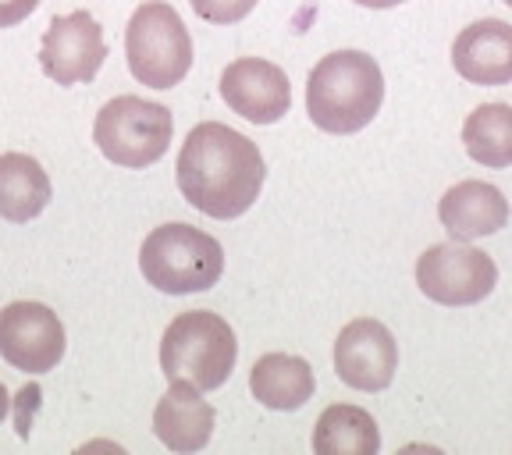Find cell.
<instances>
[{
  "mask_svg": "<svg viewBox=\"0 0 512 455\" xmlns=\"http://www.w3.org/2000/svg\"><path fill=\"white\" fill-rule=\"evenodd\" d=\"M178 189L200 214L232 221L256 203L264 189V157L253 139L221 121H203L178 153Z\"/></svg>",
  "mask_w": 512,
  "mask_h": 455,
  "instance_id": "6da1fadb",
  "label": "cell"
},
{
  "mask_svg": "<svg viewBox=\"0 0 512 455\" xmlns=\"http://www.w3.org/2000/svg\"><path fill=\"white\" fill-rule=\"evenodd\" d=\"M384 104V75L363 50H335L320 57L306 82V111L320 132L352 136L377 118Z\"/></svg>",
  "mask_w": 512,
  "mask_h": 455,
  "instance_id": "7a4b0ae2",
  "label": "cell"
},
{
  "mask_svg": "<svg viewBox=\"0 0 512 455\" xmlns=\"http://www.w3.org/2000/svg\"><path fill=\"white\" fill-rule=\"evenodd\" d=\"M139 271L157 292L168 296H192L207 292L224 274V249L214 235L192 224H160L143 239Z\"/></svg>",
  "mask_w": 512,
  "mask_h": 455,
  "instance_id": "3957f363",
  "label": "cell"
},
{
  "mask_svg": "<svg viewBox=\"0 0 512 455\" xmlns=\"http://www.w3.org/2000/svg\"><path fill=\"white\" fill-rule=\"evenodd\" d=\"M239 360V342L228 320L210 310H189L171 320L160 342V370L168 381H189L200 392L221 388Z\"/></svg>",
  "mask_w": 512,
  "mask_h": 455,
  "instance_id": "277c9868",
  "label": "cell"
},
{
  "mask_svg": "<svg viewBox=\"0 0 512 455\" xmlns=\"http://www.w3.org/2000/svg\"><path fill=\"white\" fill-rule=\"evenodd\" d=\"M128 68L150 89H171L192 68V40L178 11L164 0H146L132 11L125 32Z\"/></svg>",
  "mask_w": 512,
  "mask_h": 455,
  "instance_id": "5b68a950",
  "label": "cell"
},
{
  "mask_svg": "<svg viewBox=\"0 0 512 455\" xmlns=\"http://www.w3.org/2000/svg\"><path fill=\"white\" fill-rule=\"evenodd\" d=\"M175 118L164 104H150L143 96H114L96 114L93 143L118 168H150L171 146Z\"/></svg>",
  "mask_w": 512,
  "mask_h": 455,
  "instance_id": "8992f818",
  "label": "cell"
},
{
  "mask_svg": "<svg viewBox=\"0 0 512 455\" xmlns=\"http://www.w3.org/2000/svg\"><path fill=\"white\" fill-rule=\"evenodd\" d=\"M416 285L431 303L473 306L488 299L498 285V267L488 253L463 242H441L416 260Z\"/></svg>",
  "mask_w": 512,
  "mask_h": 455,
  "instance_id": "52a82bcc",
  "label": "cell"
},
{
  "mask_svg": "<svg viewBox=\"0 0 512 455\" xmlns=\"http://www.w3.org/2000/svg\"><path fill=\"white\" fill-rule=\"evenodd\" d=\"M107 61L104 29L89 11H72L47 25L40 43V68L57 86H79L96 79Z\"/></svg>",
  "mask_w": 512,
  "mask_h": 455,
  "instance_id": "ba28073f",
  "label": "cell"
},
{
  "mask_svg": "<svg viewBox=\"0 0 512 455\" xmlns=\"http://www.w3.org/2000/svg\"><path fill=\"white\" fill-rule=\"evenodd\" d=\"M0 356L22 374H47L64 356V328L43 303H11L0 310Z\"/></svg>",
  "mask_w": 512,
  "mask_h": 455,
  "instance_id": "9c48e42d",
  "label": "cell"
},
{
  "mask_svg": "<svg viewBox=\"0 0 512 455\" xmlns=\"http://www.w3.org/2000/svg\"><path fill=\"white\" fill-rule=\"evenodd\" d=\"M399 370V345L381 320L360 317L345 324L335 342V374L356 392H384Z\"/></svg>",
  "mask_w": 512,
  "mask_h": 455,
  "instance_id": "30bf717a",
  "label": "cell"
},
{
  "mask_svg": "<svg viewBox=\"0 0 512 455\" xmlns=\"http://www.w3.org/2000/svg\"><path fill=\"white\" fill-rule=\"evenodd\" d=\"M221 96L239 118L253 125H274L292 107L288 75L264 57H239L228 64L221 75Z\"/></svg>",
  "mask_w": 512,
  "mask_h": 455,
  "instance_id": "8fae6325",
  "label": "cell"
},
{
  "mask_svg": "<svg viewBox=\"0 0 512 455\" xmlns=\"http://www.w3.org/2000/svg\"><path fill=\"white\" fill-rule=\"evenodd\" d=\"M452 64L473 86H509L512 82V25L502 18L466 25L452 43Z\"/></svg>",
  "mask_w": 512,
  "mask_h": 455,
  "instance_id": "7c38bea8",
  "label": "cell"
},
{
  "mask_svg": "<svg viewBox=\"0 0 512 455\" xmlns=\"http://www.w3.org/2000/svg\"><path fill=\"white\" fill-rule=\"evenodd\" d=\"M153 431L160 445L178 455L207 448L214 434V406L203 399V392L189 381H171L168 395L153 409Z\"/></svg>",
  "mask_w": 512,
  "mask_h": 455,
  "instance_id": "4fadbf2b",
  "label": "cell"
},
{
  "mask_svg": "<svg viewBox=\"0 0 512 455\" xmlns=\"http://www.w3.org/2000/svg\"><path fill=\"white\" fill-rule=\"evenodd\" d=\"M438 217L445 224V232L456 242H473L484 235L502 232L509 224V200L502 196V189H495L491 182H459L441 196Z\"/></svg>",
  "mask_w": 512,
  "mask_h": 455,
  "instance_id": "5bb4252c",
  "label": "cell"
},
{
  "mask_svg": "<svg viewBox=\"0 0 512 455\" xmlns=\"http://www.w3.org/2000/svg\"><path fill=\"white\" fill-rule=\"evenodd\" d=\"M313 388H317L313 367L299 356H288V352H267L249 370L253 399L267 409H278V413L303 409L313 399Z\"/></svg>",
  "mask_w": 512,
  "mask_h": 455,
  "instance_id": "9a60e30c",
  "label": "cell"
},
{
  "mask_svg": "<svg viewBox=\"0 0 512 455\" xmlns=\"http://www.w3.org/2000/svg\"><path fill=\"white\" fill-rule=\"evenodd\" d=\"M50 178L40 168V160L29 153H0V217L11 224H25L47 210Z\"/></svg>",
  "mask_w": 512,
  "mask_h": 455,
  "instance_id": "2e32d148",
  "label": "cell"
},
{
  "mask_svg": "<svg viewBox=\"0 0 512 455\" xmlns=\"http://www.w3.org/2000/svg\"><path fill=\"white\" fill-rule=\"evenodd\" d=\"M381 448V431L374 416L360 406H328L313 427L317 455H374Z\"/></svg>",
  "mask_w": 512,
  "mask_h": 455,
  "instance_id": "e0dca14e",
  "label": "cell"
},
{
  "mask_svg": "<svg viewBox=\"0 0 512 455\" xmlns=\"http://www.w3.org/2000/svg\"><path fill=\"white\" fill-rule=\"evenodd\" d=\"M463 146L484 168H509L512 164V107L484 104L466 118Z\"/></svg>",
  "mask_w": 512,
  "mask_h": 455,
  "instance_id": "ac0fdd59",
  "label": "cell"
},
{
  "mask_svg": "<svg viewBox=\"0 0 512 455\" xmlns=\"http://www.w3.org/2000/svg\"><path fill=\"white\" fill-rule=\"evenodd\" d=\"M189 4L210 25H235L256 8V0H189Z\"/></svg>",
  "mask_w": 512,
  "mask_h": 455,
  "instance_id": "d6986e66",
  "label": "cell"
},
{
  "mask_svg": "<svg viewBox=\"0 0 512 455\" xmlns=\"http://www.w3.org/2000/svg\"><path fill=\"white\" fill-rule=\"evenodd\" d=\"M36 8H40V0H0V29L25 22Z\"/></svg>",
  "mask_w": 512,
  "mask_h": 455,
  "instance_id": "ffe728a7",
  "label": "cell"
},
{
  "mask_svg": "<svg viewBox=\"0 0 512 455\" xmlns=\"http://www.w3.org/2000/svg\"><path fill=\"white\" fill-rule=\"evenodd\" d=\"M356 4H363V8H395V4H402V0H356Z\"/></svg>",
  "mask_w": 512,
  "mask_h": 455,
  "instance_id": "44dd1931",
  "label": "cell"
},
{
  "mask_svg": "<svg viewBox=\"0 0 512 455\" xmlns=\"http://www.w3.org/2000/svg\"><path fill=\"white\" fill-rule=\"evenodd\" d=\"M8 388H4V384H0V420H4V416H8Z\"/></svg>",
  "mask_w": 512,
  "mask_h": 455,
  "instance_id": "7402d4cb",
  "label": "cell"
},
{
  "mask_svg": "<svg viewBox=\"0 0 512 455\" xmlns=\"http://www.w3.org/2000/svg\"><path fill=\"white\" fill-rule=\"evenodd\" d=\"M505 4H509V8H512V0H505Z\"/></svg>",
  "mask_w": 512,
  "mask_h": 455,
  "instance_id": "603a6c76",
  "label": "cell"
}]
</instances>
